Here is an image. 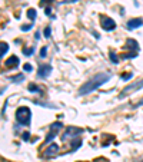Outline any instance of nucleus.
Masks as SVG:
<instances>
[{
	"instance_id": "a878e982",
	"label": "nucleus",
	"mask_w": 143,
	"mask_h": 162,
	"mask_svg": "<svg viewBox=\"0 0 143 162\" xmlns=\"http://www.w3.org/2000/svg\"><path fill=\"white\" fill-rule=\"evenodd\" d=\"M22 138H23V141H29V138H30V134H29V132H25V134L22 135Z\"/></svg>"
},
{
	"instance_id": "9b49d317",
	"label": "nucleus",
	"mask_w": 143,
	"mask_h": 162,
	"mask_svg": "<svg viewBox=\"0 0 143 162\" xmlns=\"http://www.w3.org/2000/svg\"><path fill=\"white\" fill-rule=\"evenodd\" d=\"M6 66L7 68H17L19 66V59H17V56H10V58L6 60Z\"/></svg>"
},
{
	"instance_id": "f03ea898",
	"label": "nucleus",
	"mask_w": 143,
	"mask_h": 162,
	"mask_svg": "<svg viewBox=\"0 0 143 162\" xmlns=\"http://www.w3.org/2000/svg\"><path fill=\"white\" fill-rule=\"evenodd\" d=\"M16 121L20 125L29 126L30 125V121H32V112H30V109L27 106H20L19 109L16 110Z\"/></svg>"
},
{
	"instance_id": "aec40b11",
	"label": "nucleus",
	"mask_w": 143,
	"mask_h": 162,
	"mask_svg": "<svg viewBox=\"0 0 143 162\" xmlns=\"http://www.w3.org/2000/svg\"><path fill=\"white\" fill-rule=\"evenodd\" d=\"M133 78V73H123L122 75V80H130Z\"/></svg>"
},
{
	"instance_id": "1a4fd4ad",
	"label": "nucleus",
	"mask_w": 143,
	"mask_h": 162,
	"mask_svg": "<svg viewBox=\"0 0 143 162\" xmlns=\"http://www.w3.org/2000/svg\"><path fill=\"white\" fill-rule=\"evenodd\" d=\"M143 25V20L140 19V17H139V19H130L129 22H127V29H130V30H132V29H137V27H140Z\"/></svg>"
},
{
	"instance_id": "f3484780",
	"label": "nucleus",
	"mask_w": 143,
	"mask_h": 162,
	"mask_svg": "<svg viewBox=\"0 0 143 162\" xmlns=\"http://www.w3.org/2000/svg\"><path fill=\"white\" fill-rule=\"evenodd\" d=\"M33 53H34V47H26V49H23V55L25 56H32Z\"/></svg>"
},
{
	"instance_id": "6ab92c4d",
	"label": "nucleus",
	"mask_w": 143,
	"mask_h": 162,
	"mask_svg": "<svg viewBox=\"0 0 143 162\" xmlns=\"http://www.w3.org/2000/svg\"><path fill=\"white\" fill-rule=\"evenodd\" d=\"M27 89H29V91L30 92H42L39 89V88H37V86H36V85H33V83H30L29 85V88H27Z\"/></svg>"
},
{
	"instance_id": "9d476101",
	"label": "nucleus",
	"mask_w": 143,
	"mask_h": 162,
	"mask_svg": "<svg viewBox=\"0 0 143 162\" xmlns=\"http://www.w3.org/2000/svg\"><path fill=\"white\" fill-rule=\"evenodd\" d=\"M126 47L133 50V52H137L139 50V43H137L135 39H127L126 40Z\"/></svg>"
},
{
	"instance_id": "c756f323",
	"label": "nucleus",
	"mask_w": 143,
	"mask_h": 162,
	"mask_svg": "<svg viewBox=\"0 0 143 162\" xmlns=\"http://www.w3.org/2000/svg\"><path fill=\"white\" fill-rule=\"evenodd\" d=\"M79 162H80V161H79Z\"/></svg>"
},
{
	"instance_id": "39448f33",
	"label": "nucleus",
	"mask_w": 143,
	"mask_h": 162,
	"mask_svg": "<svg viewBox=\"0 0 143 162\" xmlns=\"http://www.w3.org/2000/svg\"><path fill=\"white\" fill-rule=\"evenodd\" d=\"M83 132V129L82 128H76V126H69L67 129H66V132L62 135V139L63 141H67V138H73V136H77L80 135Z\"/></svg>"
},
{
	"instance_id": "c85d7f7f",
	"label": "nucleus",
	"mask_w": 143,
	"mask_h": 162,
	"mask_svg": "<svg viewBox=\"0 0 143 162\" xmlns=\"http://www.w3.org/2000/svg\"><path fill=\"white\" fill-rule=\"evenodd\" d=\"M39 39H40V33L36 32V40H39Z\"/></svg>"
},
{
	"instance_id": "7ed1b4c3",
	"label": "nucleus",
	"mask_w": 143,
	"mask_h": 162,
	"mask_svg": "<svg viewBox=\"0 0 143 162\" xmlns=\"http://www.w3.org/2000/svg\"><path fill=\"white\" fill-rule=\"evenodd\" d=\"M143 88V79L142 80H139V82H133V83L127 85L126 88H124L123 91L120 92V95H119V98L120 99H123L126 95H130V92H135V91H139V89H142Z\"/></svg>"
},
{
	"instance_id": "5701e85b",
	"label": "nucleus",
	"mask_w": 143,
	"mask_h": 162,
	"mask_svg": "<svg viewBox=\"0 0 143 162\" xmlns=\"http://www.w3.org/2000/svg\"><path fill=\"white\" fill-rule=\"evenodd\" d=\"M46 55H47V47H42L40 49V58H46Z\"/></svg>"
},
{
	"instance_id": "423d86ee",
	"label": "nucleus",
	"mask_w": 143,
	"mask_h": 162,
	"mask_svg": "<svg viewBox=\"0 0 143 162\" xmlns=\"http://www.w3.org/2000/svg\"><path fill=\"white\" fill-rule=\"evenodd\" d=\"M102 20V27H103V30H107V32H110L113 30L115 27H116V22L112 19V17H107V16H102L100 17Z\"/></svg>"
},
{
	"instance_id": "20e7f679",
	"label": "nucleus",
	"mask_w": 143,
	"mask_h": 162,
	"mask_svg": "<svg viewBox=\"0 0 143 162\" xmlns=\"http://www.w3.org/2000/svg\"><path fill=\"white\" fill-rule=\"evenodd\" d=\"M63 128V125H62V122H54L50 125V130H49V135L46 136V142L49 143V142H52L53 141V138L59 134V130Z\"/></svg>"
},
{
	"instance_id": "2eb2a0df",
	"label": "nucleus",
	"mask_w": 143,
	"mask_h": 162,
	"mask_svg": "<svg viewBox=\"0 0 143 162\" xmlns=\"http://www.w3.org/2000/svg\"><path fill=\"white\" fill-rule=\"evenodd\" d=\"M36 16H37L36 9H29V10H27V17H29V19L34 20V19H36Z\"/></svg>"
},
{
	"instance_id": "6e6552de",
	"label": "nucleus",
	"mask_w": 143,
	"mask_h": 162,
	"mask_svg": "<svg viewBox=\"0 0 143 162\" xmlns=\"http://www.w3.org/2000/svg\"><path fill=\"white\" fill-rule=\"evenodd\" d=\"M57 152H59V145L57 143H50V145L46 148L45 156L46 158H52V156L57 155Z\"/></svg>"
},
{
	"instance_id": "dca6fc26",
	"label": "nucleus",
	"mask_w": 143,
	"mask_h": 162,
	"mask_svg": "<svg viewBox=\"0 0 143 162\" xmlns=\"http://www.w3.org/2000/svg\"><path fill=\"white\" fill-rule=\"evenodd\" d=\"M109 56H110V60L113 62V63H115V65H117V63H119V59H117V55H116L115 52H113V50H110V52H109Z\"/></svg>"
},
{
	"instance_id": "412c9836",
	"label": "nucleus",
	"mask_w": 143,
	"mask_h": 162,
	"mask_svg": "<svg viewBox=\"0 0 143 162\" xmlns=\"http://www.w3.org/2000/svg\"><path fill=\"white\" fill-rule=\"evenodd\" d=\"M137 56V52H132V53H127V55H124L123 59H133Z\"/></svg>"
},
{
	"instance_id": "4468645a",
	"label": "nucleus",
	"mask_w": 143,
	"mask_h": 162,
	"mask_svg": "<svg viewBox=\"0 0 143 162\" xmlns=\"http://www.w3.org/2000/svg\"><path fill=\"white\" fill-rule=\"evenodd\" d=\"M10 80H12V82H14V83H20V82H23V80H25V76H23V73H20V75L12 76V78H10Z\"/></svg>"
},
{
	"instance_id": "cd10ccee",
	"label": "nucleus",
	"mask_w": 143,
	"mask_h": 162,
	"mask_svg": "<svg viewBox=\"0 0 143 162\" xmlns=\"http://www.w3.org/2000/svg\"><path fill=\"white\" fill-rule=\"evenodd\" d=\"M53 0H42V4H46V3H47V4H49V3H52Z\"/></svg>"
},
{
	"instance_id": "4be33fe9",
	"label": "nucleus",
	"mask_w": 143,
	"mask_h": 162,
	"mask_svg": "<svg viewBox=\"0 0 143 162\" xmlns=\"http://www.w3.org/2000/svg\"><path fill=\"white\" fill-rule=\"evenodd\" d=\"M45 13L47 14V16H50L52 19H54V16H52V7H50V6H47V7L45 9Z\"/></svg>"
},
{
	"instance_id": "0eeeda50",
	"label": "nucleus",
	"mask_w": 143,
	"mask_h": 162,
	"mask_svg": "<svg viewBox=\"0 0 143 162\" xmlns=\"http://www.w3.org/2000/svg\"><path fill=\"white\" fill-rule=\"evenodd\" d=\"M52 73V66L50 65H40L39 70H37V76L42 79L49 78V75Z\"/></svg>"
},
{
	"instance_id": "a211bd4d",
	"label": "nucleus",
	"mask_w": 143,
	"mask_h": 162,
	"mask_svg": "<svg viewBox=\"0 0 143 162\" xmlns=\"http://www.w3.org/2000/svg\"><path fill=\"white\" fill-rule=\"evenodd\" d=\"M43 33H45V38H46V39H49V38L52 36V29H50V26H46L45 30H43Z\"/></svg>"
},
{
	"instance_id": "ddd939ff",
	"label": "nucleus",
	"mask_w": 143,
	"mask_h": 162,
	"mask_svg": "<svg viewBox=\"0 0 143 162\" xmlns=\"http://www.w3.org/2000/svg\"><path fill=\"white\" fill-rule=\"evenodd\" d=\"M7 50H9V45L6 42H0V58H3L7 53Z\"/></svg>"
},
{
	"instance_id": "b1692460",
	"label": "nucleus",
	"mask_w": 143,
	"mask_h": 162,
	"mask_svg": "<svg viewBox=\"0 0 143 162\" xmlns=\"http://www.w3.org/2000/svg\"><path fill=\"white\" fill-rule=\"evenodd\" d=\"M23 69H25V70H27V72H30L33 68H32V65H30V63H25V65H23Z\"/></svg>"
},
{
	"instance_id": "f257e3e1",
	"label": "nucleus",
	"mask_w": 143,
	"mask_h": 162,
	"mask_svg": "<svg viewBox=\"0 0 143 162\" xmlns=\"http://www.w3.org/2000/svg\"><path fill=\"white\" fill-rule=\"evenodd\" d=\"M110 78H112V75L110 73H107V72H102V73L95 75V76H93L92 79H89L85 85L80 86L79 95L83 96V95H89V93H92V92H95L98 88H100L103 83H106Z\"/></svg>"
},
{
	"instance_id": "bb28decb",
	"label": "nucleus",
	"mask_w": 143,
	"mask_h": 162,
	"mask_svg": "<svg viewBox=\"0 0 143 162\" xmlns=\"http://www.w3.org/2000/svg\"><path fill=\"white\" fill-rule=\"evenodd\" d=\"M142 105H143V99H140V100H139L137 104H135V105H133L132 108H139V106H142Z\"/></svg>"
},
{
	"instance_id": "393cba45",
	"label": "nucleus",
	"mask_w": 143,
	"mask_h": 162,
	"mask_svg": "<svg viewBox=\"0 0 143 162\" xmlns=\"http://www.w3.org/2000/svg\"><path fill=\"white\" fill-rule=\"evenodd\" d=\"M32 27H33V25H26V26H22V30H23V32H27V30H30Z\"/></svg>"
},
{
	"instance_id": "f8f14e48",
	"label": "nucleus",
	"mask_w": 143,
	"mask_h": 162,
	"mask_svg": "<svg viewBox=\"0 0 143 162\" xmlns=\"http://www.w3.org/2000/svg\"><path fill=\"white\" fill-rule=\"evenodd\" d=\"M72 152H74L77 148H80L82 146V139H79V138H74L73 141H72Z\"/></svg>"
}]
</instances>
